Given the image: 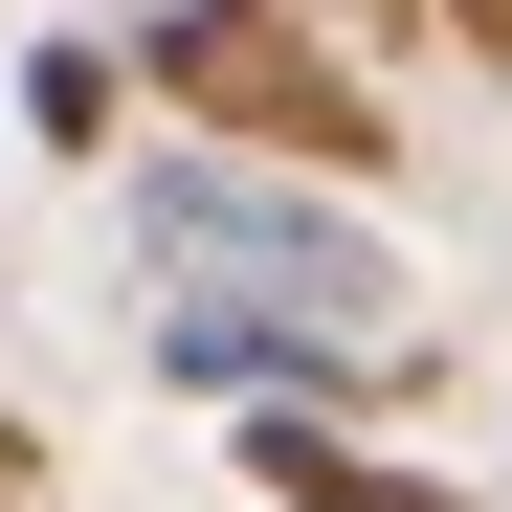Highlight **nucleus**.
<instances>
[{
    "instance_id": "7ed1b4c3",
    "label": "nucleus",
    "mask_w": 512,
    "mask_h": 512,
    "mask_svg": "<svg viewBox=\"0 0 512 512\" xmlns=\"http://www.w3.org/2000/svg\"><path fill=\"white\" fill-rule=\"evenodd\" d=\"M245 490H268V512H490V490L401 468V446H334L312 401H268V446H245Z\"/></svg>"
},
{
    "instance_id": "39448f33",
    "label": "nucleus",
    "mask_w": 512,
    "mask_h": 512,
    "mask_svg": "<svg viewBox=\"0 0 512 512\" xmlns=\"http://www.w3.org/2000/svg\"><path fill=\"white\" fill-rule=\"evenodd\" d=\"M423 23H446V45L490 67V90H512V0H423Z\"/></svg>"
},
{
    "instance_id": "f03ea898",
    "label": "nucleus",
    "mask_w": 512,
    "mask_h": 512,
    "mask_svg": "<svg viewBox=\"0 0 512 512\" xmlns=\"http://www.w3.org/2000/svg\"><path fill=\"white\" fill-rule=\"evenodd\" d=\"M134 90L201 112V134H245V156H290V179H379V156H401V112L290 23V0H156V23H134Z\"/></svg>"
},
{
    "instance_id": "20e7f679",
    "label": "nucleus",
    "mask_w": 512,
    "mask_h": 512,
    "mask_svg": "<svg viewBox=\"0 0 512 512\" xmlns=\"http://www.w3.org/2000/svg\"><path fill=\"white\" fill-rule=\"evenodd\" d=\"M23 112H45V156H112V112H134V67H112V45H45V67H23Z\"/></svg>"
},
{
    "instance_id": "f257e3e1",
    "label": "nucleus",
    "mask_w": 512,
    "mask_h": 512,
    "mask_svg": "<svg viewBox=\"0 0 512 512\" xmlns=\"http://www.w3.org/2000/svg\"><path fill=\"white\" fill-rule=\"evenodd\" d=\"M134 268L245 312V334H401V245L334 179H245V156H156L134 179Z\"/></svg>"
}]
</instances>
